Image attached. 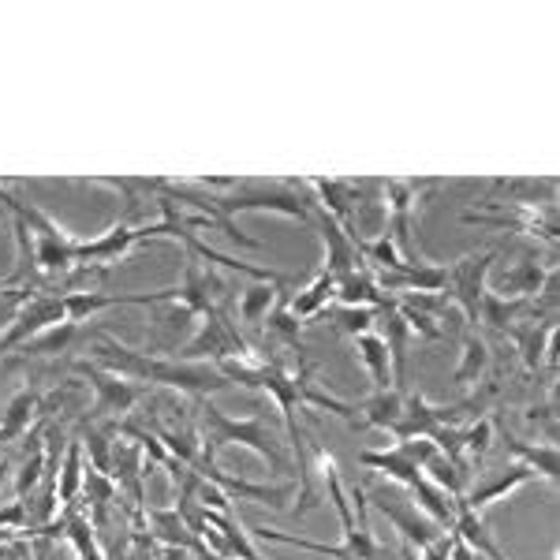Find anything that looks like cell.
<instances>
[{"label":"cell","mask_w":560,"mask_h":560,"mask_svg":"<svg viewBox=\"0 0 560 560\" xmlns=\"http://www.w3.org/2000/svg\"><path fill=\"white\" fill-rule=\"evenodd\" d=\"M90 359H94L97 366L113 370V374L128 377V382L179 388V393L195 396V400H202V396L221 393V388L232 385L229 377H224L221 370L210 366V363L161 359V355H153V351H139V348L120 345V340H113V337H105V340H97V345H90Z\"/></svg>","instance_id":"6da1fadb"},{"label":"cell","mask_w":560,"mask_h":560,"mask_svg":"<svg viewBox=\"0 0 560 560\" xmlns=\"http://www.w3.org/2000/svg\"><path fill=\"white\" fill-rule=\"evenodd\" d=\"M509 453H516L520 464L530 467L535 475H546L549 482H557L560 459H557V445H553V441H546V445H523V441L509 438Z\"/></svg>","instance_id":"603a6c76"},{"label":"cell","mask_w":560,"mask_h":560,"mask_svg":"<svg viewBox=\"0 0 560 560\" xmlns=\"http://www.w3.org/2000/svg\"><path fill=\"white\" fill-rule=\"evenodd\" d=\"M453 408H433L427 396H404V411H400V422H396L393 438L396 441H419L427 438L433 441L441 430H445V422H453Z\"/></svg>","instance_id":"8fae6325"},{"label":"cell","mask_w":560,"mask_h":560,"mask_svg":"<svg viewBox=\"0 0 560 560\" xmlns=\"http://www.w3.org/2000/svg\"><path fill=\"white\" fill-rule=\"evenodd\" d=\"M147 240L142 224H113L97 240H79V266H113V261L128 258L139 243Z\"/></svg>","instance_id":"9c48e42d"},{"label":"cell","mask_w":560,"mask_h":560,"mask_svg":"<svg viewBox=\"0 0 560 560\" xmlns=\"http://www.w3.org/2000/svg\"><path fill=\"white\" fill-rule=\"evenodd\" d=\"M486 370H490V345H486L482 337H475V332H467L464 351H459V363L453 370V382L459 388H471L482 382Z\"/></svg>","instance_id":"ffe728a7"},{"label":"cell","mask_w":560,"mask_h":560,"mask_svg":"<svg viewBox=\"0 0 560 560\" xmlns=\"http://www.w3.org/2000/svg\"><path fill=\"white\" fill-rule=\"evenodd\" d=\"M370 504H374V509L382 512V516L393 523L396 530H400L404 541H408L411 549H419V553H427L433 541L445 538V527H441V523H433L427 512L419 509V504L408 501V497H396V493H388V490H377Z\"/></svg>","instance_id":"52a82bcc"},{"label":"cell","mask_w":560,"mask_h":560,"mask_svg":"<svg viewBox=\"0 0 560 560\" xmlns=\"http://www.w3.org/2000/svg\"><path fill=\"white\" fill-rule=\"evenodd\" d=\"M153 527H158V535L165 541H173V546H187V549H202L198 546V538L187 530V523L179 520V512H153Z\"/></svg>","instance_id":"484cf974"},{"label":"cell","mask_w":560,"mask_h":560,"mask_svg":"<svg viewBox=\"0 0 560 560\" xmlns=\"http://www.w3.org/2000/svg\"><path fill=\"white\" fill-rule=\"evenodd\" d=\"M311 229H318V236L325 243V273H332V277H348V273H355L359 269V247H355V240L348 236L345 229H340L337 221H332L329 213L318 210L314 206V217H311Z\"/></svg>","instance_id":"30bf717a"},{"label":"cell","mask_w":560,"mask_h":560,"mask_svg":"<svg viewBox=\"0 0 560 560\" xmlns=\"http://www.w3.org/2000/svg\"><path fill=\"white\" fill-rule=\"evenodd\" d=\"M4 557H20V549H0V560Z\"/></svg>","instance_id":"4dcf8cb0"},{"label":"cell","mask_w":560,"mask_h":560,"mask_svg":"<svg viewBox=\"0 0 560 560\" xmlns=\"http://www.w3.org/2000/svg\"><path fill=\"white\" fill-rule=\"evenodd\" d=\"M277 288L280 284H269V280H258V284L243 288L240 303H236L240 318L247 322V325H261V322H266L269 314L277 311Z\"/></svg>","instance_id":"7402d4cb"},{"label":"cell","mask_w":560,"mask_h":560,"mask_svg":"<svg viewBox=\"0 0 560 560\" xmlns=\"http://www.w3.org/2000/svg\"><path fill=\"white\" fill-rule=\"evenodd\" d=\"M490 266H493V250H482V255H467V258H456L453 266H445V295L448 303L464 314V322H478V306H482V295H486V277H490Z\"/></svg>","instance_id":"8992f818"},{"label":"cell","mask_w":560,"mask_h":560,"mask_svg":"<svg viewBox=\"0 0 560 560\" xmlns=\"http://www.w3.org/2000/svg\"><path fill=\"white\" fill-rule=\"evenodd\" d=\"M337 303L340 306H370V311H382V306L388 303V295L377 288L374 273H370L366 266H359L355 273L337 280Z\"/></svg>","instance_id":"2e32d148"},{"label":"cell","mask_w":560,"mask_h":560,"mask_svg":"<svg viewBox=\"0 0 560 560\" xmlns=\"http://www.w3.org/2000/svg\"><path fill=\"white\" fill-rule=\"evenodd\" d=\"M247 348L250 345L240 337V329H236V322L229 318V311H224V306H217V311L202 314L195 337L187 340L184 348H179V359H184V363H202V359H213V363H221V359L243 355Z\"/></svg>","instance_id":"5b68a950"},{"label":"cell","mask_w":560,"mask_h":560,"mask_svg":"<svg viewBox=\"0 0 560 560\" xmlns=\"http://www.w3.org/2000/svg\"><path fill=\"white\" fill-rule=\"evenodd\" d=\"M42 471H49V464H45V445L42 441H34V453L23 459V471H20V478H15V493L20 497L34 493V486L42 482Z\"/></svg>","instance_id":"4316f807"},{"label":"cell","mask_w":560,"mask_h":560,"mask_svg":"<svg viewBox=\"0 0 560 560\" xmlns=\"http://www.w3.org/2000/svg\"><path fill=\"white\" fill-rule=\"evenodd\" d=\"M83 448L79 445H68V456H65V471H60V486H57V497H60V509H71L75 504V493L83 486Z\"/></svg>","instance_id":"cb8c5ba5"},{"label":"cell","mask_w":560,"mask_h":560,"mask_svg":"<svg viewBox=\"0 0 560 560\" xmlns=\"http://www.w3.org/2000/svg\"><path fill=\"white\" fill-rule=\"evenodd\" d=\"M422 557H427V560H453V538L445 535L441 541H433V546Z\"/></svg>","instance_id":"f546056e"},{"label":"cell","mask_w":560,"mask_h":560,"mask_svg":"<svg viewBox=\"0 0 560 560\" xmlns=\"http://www.w3.org/2000/svg\"><path fill=\"white\" fill-rule=\"evenodd\" d=\"M198 427H202V456L206 459H213L221 448H229V445H243V448H250V453H258L261 459H266V464L273 467V475L292 471V459H288L284 445H280L277 433L266 427L261 415L232 419V415L213 408V404L202 396V400H198Z\"/></svg>","instance_id":"7a4b0ae2"},{"label":"cell","mask_w":560,"mask_h":560,"mask_svg":"<svg viewBox=\"0 0 560 560\" xmlns=\"http://www.w3.org/2000/svg\"><path fill=\"white\" fill-rule=\"evenodd\" d=\"M523 311H527V300H504V295H497L486 288L482 306H478V322L490 325V329L512 332L516 329V322L523 318Z\"/></svg>","instance_id":"44dd1931"},{"label":"cell","mask_w":560,"mask_h":560,"mask_svg":"<svg viewBox=\"0 0 560 560\" xmlns=\"http://www.w3.org/2000/svg\"><path fill=\"white\" fill-rule=\"evenodd\" d=\"M57 325H71L65 311V295H26L15 306L12 322L4 325V337H0V355H8L12 348L31 345L42 332L57 329Z\"/></svg>","instance_id":"277c9868"},{"label":"cell","mask_w":560,"mask_h":560,"mask_svg":"<svg viewBox=\"0 0 560 560\" xmlns=\"http://www.w3.org/2000/svg\"><path fill=\"white\" fill-rule=\"evenodd\" d=\"M42 408V396L34 393V388H23V393H15L12 400H8L4 415H0V445H8V441H15L23 430H31V419L34 411Z\"/></svg>","instance_id":"d6986e66"},{"label":"cell","mask_w":560,"mask_h":560,"mask_svg":"<svg viewBox=\"0 0 560 560\" xmlns=\"http://www.w3.org/2000/svg\"><path fill=\"white\" fill-rule=\"evenodd\" d=\"M165 311L153 318V329H150V345H153V355L158 351H168V348H179V340L191 337V332L198 329V314L187 311V306L179 303H161Z\"/></svg>","instance_id":"4fadbf2b"},{"label":"cell","mask_w":560,"mask_h":560,"mask_svg":"<svg viewBox=\"0 0 560 560\" xmlns=\"http://www.w3.org/2000/svg\"><path fill=\"white\" fill-rule=\"evenodd\" d=\"M266 322H269V340H273V345H288V348L300 351V322H295L292 314L273 311Z\"/></svg>","instance_id":"83f0119b"},{"label":"cell","mask_w":560,"mask_h":560,"mask_svg":"<svg viewBox=\"0 0 560 560\" xmlns=\"http://www.w3.org/2000/svg\"><path fill=\"white\" fill-rule=\"evenodd\" d=\"M351 348H355V359L366 366L370 382H374V393H385V388H393V355H388V345L377 332H363V337L351 340Z\"/></svg>","instance_id":"9a60e30c"},{"label":"cell","mask_w":560,"mask_h":560,"mask_svg":"<svg viewBox=\"0 0 560 560\" xmlns=\"http://www.w3.org/2000/svg\"><path fill=\"white\" fill-rule=\"evenodd\" d=\"M0 202L12 210V217H20L31 232V258L34 269L52 280H68L79 269V240L71 236L65 224H57L49 213H42L38 206H31L26 198L12 195V187L0 184Z\"/></svg>","instance_id":"3957f363"},{"label":"cell","mask_w":560,"mask_h":560,"mask_svg":"<svg viewBox=\"0 0 560 560\" xmlns=\"http://www.w3.org/2000/svg\"><path fill=\"white\" fill-rule=\"evenodd\" d=\"M79 374L86 377V385L94 388V419H105V415H124L139 404L142 385L128 382V377L113 374V370L97 366V363H79Z\"/></svg>","instance_id":"ba28073f"},{"label":"cell","mask_w":560,"mask_h":560,"mask_svg":"<svg viewBox=\"0 0 560 560\" xmlns=\"http://www.w3.org/2000/svg\"><path fill=\"white\" fill-rule=\"evenodd\" d=\"M374 325H377V311H370V306H340L332 314V329L351 340L363 337V332H374Z\"/></svg>","instance_id":"d4e9b609"},{"label":"cell","mask_w":560,"mask_h":560,"mask_svg":"<svg viewBox=\"0 0 560 560\" xmlns=\"http://www.w3.org/2000/svg\"><path fill=\"white\" fill-rule=\"evenodd\" d=\"M535 471H530V467H523L520 459L512 467H504V471H497L493 478H486V482H478L471 493L467 497H459V501L467 504V509L471 512H478V516H482L486 509H493L497 501H504V497H512L516 490H523V486L527 482H535Z\"/></svg>","instance_id":"7c38bea8"},{"label":"cell","mask_w":560,"mask_h":560,"mask_svg":"<svg viewBox=\"0 0 560 560\" xmlns=\"http://www.w3.org/2000/svg\"><path fill=\"white\" fill-rule=\"evenodd\" d=\"M4 475H8V459H0V482H4Z\"/></svg>","instance_id":"1f68e13d"},{"label":"cell","mask_w":560,"mask_h":560,"mask_svg":"<svg viewBox=\"0 0 560 560\" xmlns=\"http://www.w3.org/2000/svg\"><path fill=\"white\" fill-rule=\"evenodd\" d=\"M541 284H546V269L535 258H523L497 280V288H490V292L504 295V300H530V295H538Z\"/></svg>","instance_id":"e0dca14e"},{"label":"cell","mask_w":560,"mask_h":560,"mask_svg":"<svg viewBox=\"0 0 560 560\" xmlns=\"http://www.w3.org/2000/svg\"><path fill=\"white\" fill-rule=\"evenodd\" d=\"M329 303H337V277L318 269V273H314L300 292L292 295L288 314H292L295 322H311V318H318V314L329 311Z\"/></svg>","instance_id":"5bb4252c"},{"label":"cell","mask_w":560,"mask_h":560,"mask_svg":"<svg viewBox=\"0 0 560 560\" xmlns=\"http://www.w3.org/2000/svg\"><path fill=\"white\" fill-rule=\"evenodd\" d=\"M229 560H232V557H229Z\"/></svg>","instance_id":"d6a6232c"},{"label":"cell","mask_w":560,"mask_h":560,"mask_svg":"<svg viewBox=\"0 0 560 560\" xmlns=\"http://www.w3.org/2000/svg\"><path fill=\"white\" fill-rule=\"evenodd\" d=\"M553 332H557L553 318H541V325L530 322V325H516V329H512V337H516V345L523 351V366L527 370L541 366L546 351H553Z\"/></svg>","instance_id":"ac0fdd59"},{"label":"cell","mask_w":560,"mask_h":560,"mask_svg":"<svg viewBox=\"0 0 560 560\" xmlns=\"http://www.w3.org/2000/svg\"><path fill=\"white\" fill-rule=\"evenodd\" d=\"M68 538L75 541V549L83 553L86 560H102V553H97L94 538H90V523L79 520V516H68Z\"/></svg>","instance_id":"f1b7e54d"}]
</instances>
